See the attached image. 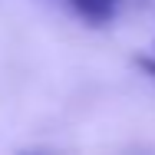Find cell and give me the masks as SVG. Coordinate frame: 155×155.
<instances>
[{
  "mask_svg": "<svg viewBox=\"0 0 155 155\" xmlns=\"http://www.w3.org/2000/svg\"><path fill=\"white\" fill-rule=\"evenodd\" d=\"M69 3H73V7L79 10V17H86L89 23H106V20H112L119 0H69Z\"/></svg>",
  "mask_w": 155,
  "mask_h": 155,
  "instance_id": "obj_1",
  "label": "cell"
},
{
  "mask_svg": "<svg viewBox=\"0 0 155 155\" xmlns=\"http://www.w3.org/2000/svg\"><path fill=\"white\" fill-rule=\"evenodd\" d=\"M139 66H142L149 76H155V60H152V56H142V60H139Z\"/></svg>",
  "mask_w": 155,
  "mask_h": 155,
  "instance_id": "obj_2",
  "label": "cell"
}]
</instances>
